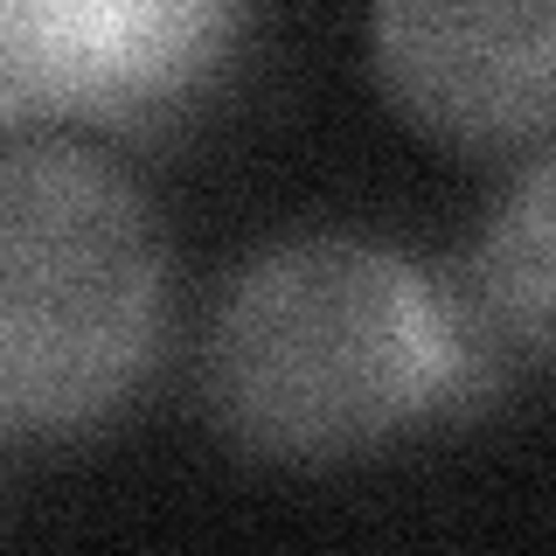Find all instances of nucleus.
<instances>
[{"label":"nucleus","mask_w":556,"mask_h":556,"mask_svg":"<svg viewBox=\"0 0 556 556\" xmlns=\"http://www.w3.org/2000/svg\"><path fill=\"white\" fill-rule=\"evenodd\" d=\"M549 188H556V161H529L521 188L494 208L480 251H473V320L480 341H494L501 355L543 362L549 355V286H556V251H549Z\"/></svg>","instance_id":"nucleus-5"},{"label":"nucleus","mask_w":556,"mask_h":556,"mask_svg":"<svg viewBox=\"0 0 556 556\" xmlns=\"http://www.w3.org/2000/svg\"><path fill=\"white\" fill-rule=\"evenodd\" d=\"M473 362V320L410 257L369 237H292L223 292L202 341V396L243 452L327 466L466 390Z\"/></svg>","instance_id":"nucleus-1"},{"label":"nucleus","mask_w":556,"mask_h":556,"mask_svg":"<svg viewBox=\"0 0 556 556\" xmlns=\"http://www.w3.org/2000/svg\"><path fill=\"white\" fill-rule=\"evenodd\" d=\"M251 0H0V126L174 112L230 63Z\"/></svg>","instance_id":"nucleus-3"},{"label":"nucleus","mask_w":556,"mask_h":556,"mask_svg":"<svg viewBox=\"0 0 556 556\" xmlns=\"http://www.w3.org/2000/svg\"><path fill=\"white\" fill-rule=\"evenodd\" d=\"M167 251L147 195L77 147L0 153V439L98 425L147 376Z\"/></svg>","instance_id":"nucleus-2"},{"label":"nucleus","mask_w":556,"mask_h":556,"mask_svg":"<svg viewBox=\"0 0 556 556\" xmlns=\"http://www.w3.org/2000/svg\"><path fill=\"white\" fill-rule=\"evenodd\" d=\"M376 77L417 132L466 153L543 139L556 112V0H376Z\"/></svg>","instance_id":"nucleus-4"}]
</instances>
